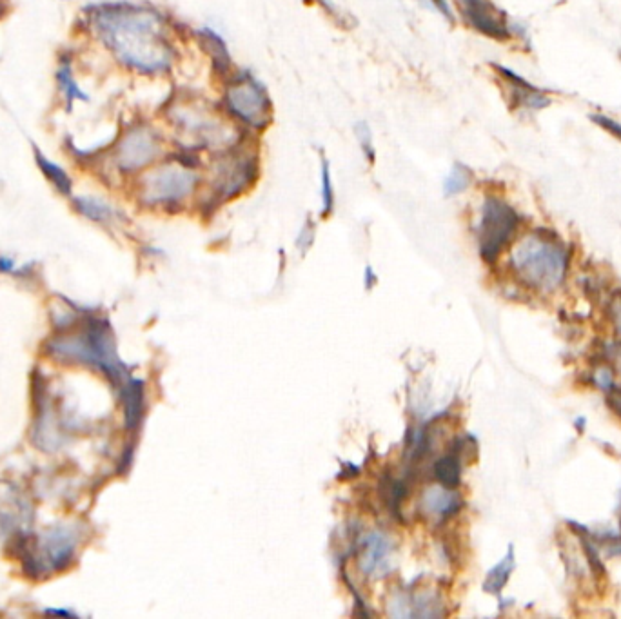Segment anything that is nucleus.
Wrapping results in <instances>:
<instances>
[{
	"mask_svg": "<svg viewBox=\"0 0 621 619\" xmlns=\"http://www.w3.org/2000/svg\"><path fill=\"white\" fill-rule=\"evenodd\" d=\"M46 354L60 364L84 365L99 371L117 391L131 378L117 353L111 325L99 315L84 313L73 327L57 331L46 342Z\"/></svg>",
	"mask_w": 621,
	"mask_h": 619,
	"instance_id": "obj_6",
	"label": "nucleus"
},
{
	"mask_svg": "<svg viewBox=\"0 0 621 619\" xmlns=\"http://www.w3.org/2000/svg\"><path fill=\"white\" fill-rule=\"evenodd\" d=\"M80 37L140 80H171L188 50L189 24L149 0H99L77 15Z\"/></svg>",
	"mask_w": 621,
	"mask_h": 619,
	"instance_id": "obj_1",
	"label": "nucleus"
},
{
	"mask_svg": "<svg viewBox=\"0 0 621 619\" xmlns=\"http://www.w3.org/2000/svg\"><path fill=\"white\" fill-rule=\"evenodd\" d=\"M62 2H69V0H62Z\"/></svg>",
	"mask_w": 621,
	"mask_h": 619,
	"instance_id": "obj_34",
	"label": "nucleus"
},
{
	"mask_svg": "<svg viewBox=\"0 0 621 619\" xmlns=\"http://www.w3.org/2000/svg\"><path fill=\"white\" fill-rule=\"evenodd\" d=\"M458 22L496 42L514 39V24L493 0H451Z\"/></svg>",
	"mask_w": 621,
	"mask_h": 619,
	"instance_id": "obj_12",
	"label": "nucleus"
},
{
	"mask_svg": "<svg viewBox=\"0 0 621 619\" xmlns=\"http://www.w3.org/2000/svg\"><path fill=\"white\" fill-rule=\"evenodd\" d=\"M215 100L224 117L246 135L264 138L275 124V99L266 82L251 68L238 66L217 84Z\"/></svg>",
	"mask_w": 621,
	"mask_h": 619,
	"instance_id": "obj_7",
	"label": "nucleus"
},
{
	"mask_svg": "<svg viewBox=\"0 0 621 619\" xmlns=\"http://www.w3.org/2000/svg\"><path fill=\"white\" fill-rule=\"evenodd\" d=\"M264 173V138L242 135L226 149L206 158L204 189L195 211L211 218L222 207L249 195Z\"/></svg>",
	"mask_w": 621,
	"mask_h": 619,
	"instance_id": "obj_5",
	"label": "nucleus"
},
{
	"mask_svg": "<svg viewBox=\"0 0 621 619\" xmlns=\"http://www.w3.org/2000/svg\"><path fill=\"white\" fill-rule=\"evenodd\" d=\"M120 402L124 409V423L129 433H137L146 411V389L142 380L129 378L119 389Z\"/></svg>",
	"mask_w": 621,
	"mask_h": 619,
	"instance_id": "obj_20",
	"label": "nucleus"
},
{
	"mask_svg": "<svg viewBox=\"0 0 621 619\" xmlns=\"http://www.w3.org/2000/svg\"><path fill=\"white\" fill-rule=\"evenodd\" d=\"M307 4L315 6L326 15L327 19L333 20L338 28L351 30L355 26V20L336 0H306Z\"/></svg>",
	"mask_w": 621,
	"mask_h": 619,
	"instance_id": "obj_25",
	"label": "nucleus"
},
{
	"mask_svg": "<svg viewBox=\"0 0 621 619\" xmlns=\"http://www.w3.org/2000/svg\"><path fill=\"white\" fill-rule=\"evenodd\" d=\"M591 120L596 122L600 128L605 129L607 133H611L612 137L621 140V122L611 117H605V115H591Z\"/></svg>",
	"mask_w": 621,
	"mask_h": 619,
	"instance_id": "obj_28",
	"label": "nucleus"
},
{
	"mask_svg": "<svg viewBox=\"0 0 621 619\" xmlns=\"http://www.w3.org/2000/svg\"><path fill=\"white\" fill-rule=\"evenodd\" d=\"M618 331H620V335H621V311H620V315H618ZM620 356H621V344H620Z\"/></svg>",
	"mask_w": 621,
	"mask_h": 619,
	"instance_id": "obj_33",
	"label": "nucleus"
},
{
	"mask_svg": "<svg viewBox=\"0 0 621 619\" xmlns=\"http://www.w3.org/2000/svg\"><path fill=\"white\" fill-rule=\"evenodd\" d=\"M10 11V0H0V19Z\"/></svg>",
	"mask_w": 621,
	"mask_h": 619,
	"instance_id": "obj_32",
	"label": "nucleus"
},
{
	"mask_svg": "<svg viewBox=\"0 0 621 619\" xmlns=\"http://www.w3.org/2000/svg\"><path fill=\"white\" fill-rule=\"evenodd\" d=\"M46 614H53V616H77L75 612H69V610H46Z\"/></svg>",
	"mask_w": 621,
	"mask_h": 619,
	"instance_id": "obj_31",
	"label": "nucleus"
},
{
	"mask_svg": "<svg viewBox=\"0 0 621 619\" xmlns=\"http://www.w3.org/2000/svg\"><path fill=\"white\" fill-rule=\"evenodd\" d=\"M318 193H320V217L329 218L336 209V186L331 160L324 151L318 155Z\"/></svg>",
	"mask_w": 621,
	"mask_h": 619,
	"instance_id": "obj_21",
	"label": "nucleus"
},
{
	"mask_svg": "<svg viewBox=\"0 0 621 619\" xmlns=\"http://www.w3.org/2000/svg\"><path fill=\"white\" fill-rule=\"evenodd\" d=\"M464 507V498L458 489H449L440 483L427 487L420 496V511L427 520L436 525H444L445 521L453 520Z\"/></svg>",
	"mask_w": 621,
	"mask_h": 619,
	"instance_id": "obj_17",
	"label": "nucleus"
},
{
	"mask_svg": "<svg viewBox=\"0 0 621 619\" xmlns=\"http://www.w3.org/2000/svg\"><path fill=\"white\" fill-rule=\"evenodd\" d=\"M75 57L73 53H60L53 80H55V91L59 95L60 106L66 113H73L79 104H88L91 95L80 84L75 68Z\"/></svg>",
	"mask_w": 621,
	"mask_h": 619,
	"instance_id": "obj_16",
	"label": "nucleus"
},
{
	"mask_svg": "<svg viewBox=\"0 0 621 619\" xmlns=\"http://www.w3.org/2000/svg\"><path fill=\"white\" fill-rule=\"evenodd\" d=\"M571 264V251L560 236L549 229H534L523 236L511 251L509 266L527 287L554 291L563 284Z\"/></svg>",
	"mask_w": 621,
	"mask_h": 619,
	"instance_id": "obj_8",
	"label": "nucleus"
},
{
	"mask_svg": "<svg viewBox=\"0 0 621 619\" xmlns=\"http://www.w3.org/2000/svg\"><path fill=\"white\" fill-rule=\"evenodd\" d=\"M186 42H188V48H193L198 57L206 62L207 73L213 82V88L222 80H226L238 68L235 55L229 48V42L215 26L211 24L189 26Z\"/></svg>",
	"mask_w": 621,
	"mask_h": 619,
	"instance_id": "obj_11",
	"label": "nucleus"
},
{
	"mask_svg": "<svg viewBox=\"0 0 621 619\" xmlns=\"http://www.w3.org/2000/svg\"><path fill=\"white\" fill-rule=\"evenodd\" d=\"M206 157L173 149L126 186L131 202L148 213L180 215L195 211L204 189Z\"/></svg>",
	"mask_w": 621,
	"mask_h": 619,
	"instance_id": "obj_4",
	"label": "nucleus"
},
{
	"mask_svg": "<svg viewBox=\"0 0 621 619\" xmlns=\"http://www.w3.org/2000/svg\"><path fill=\"white\" fill-rule=\"evenodd\" d=\"M315 238L316 222L313 218H307L306 222H304V226L300 227V231H298V235H296V247H298L302 253H306L307 249L313 246Z\"/></svg>",
	"mask_w": 621,
	"mask_h": 619,
	"instance_id": "obj_27",
	"label": "nucleus"
},
{
	"mask_svg": "<svg viewBox=\"0 0 621 619\" xmlns=\"http://www.w3.org/2000/svg\"><path fill=\"white\" fill-rule=\"evenodd\" d=\"M171 151V140L157 115L137 113L120 124L104 146L93 149L86 169L108 186L126 189L133 178Z\"/></svg>",
	"mask_w": 621,
	"mask_h": 619,
	"instance_id": "obj_3",
	"label": "nucleus"
},
{
	"mask_svg": "<svg viewBox=\"0 0 621 619\" xmlns=\"http://www.w3.org/2000/svg\"><path fill=\"white\" fill-rule=\"evenodd\" d=\"M15 271V262L8 256H0V273H13Z\"/></svg>",
	"mask_w": 621,
	"mask_h": 619,
	"instance_id": "obj_30",
	"label": "nucleus"
},
{
	"mask_svg": "<svg viewBox=\"0 0 621 619\" xmlns=\"http://www.w3.org/2000/svg\"><path fill=\"white\" fill-rule=\"evenodd\" d=\"M514 567H516V558H514V549L513 545H511L507 554L503 556V560L498 561L493 569L487 572L485 581H483V590H485L487 594L500 596L502 590L505 589V585L511 580Z\"/></svg>",
	"mask_w": 621,
	"mask_h": 619,
	"instance_id": "obj_23",
	"label": "nucleus"
},
{
	"mask_svg": "<svg viewBox=\"0 0 621 619\" xmlns=\"http://www.w3.org/2000/svg\"><path fill=\"white\" fill-rule=\"evenodd\" d=\"M411 2H414L418 8L440 17V19L445 20L451 26L458 24L451 0H411Z\"/></svg>",
	"mask_w": 621,
	"mask_h": 619,
	"instance_id": "obj_26",
	"label": "nucleus"
},
{
	"mask_svg": "<svg viewBox=\"0 0 621 619\" xmlns=\"http://www.w3.org/2000/svg\"><path fill=\"white\" fill-rule=\"evenodd\" d=\"M33 160L39 169L40 175L53 187V191L60 197L71 198L75 195V180L71 177L68 169L64 168L60 162L53 160L50 155H46L39 146L33 144Z\"/></svg>",
	"mask_w": 621,
	"mask_h": 619,
	"instance_id": "obj_19",
	"label": "nucleus"
},
{
	"mask_svg": "<svg viewBox=\"0 0 621 619\" xmlns=\"http://www.w3.org/2000/svg\"><path fill=\"white\" fill-rule=\"evenodd\" d=\"M353 137H355L356 146L365 164L375 166L378 148H376V138L371 122H367L365 118H358L353 124Z\"/></svg>",
	"mask_w": 621,
	"mask_h": 619,
	"instance_id": "obj_24",
	"label": "nucleus"
},
{
	"mask_svg": "<svg viewBox=\"0 0 621 619\" xmlns=\"http://www.w3.org/2000/svg\"><path fill=\"white\" fill-rule=\"evenodd\" d=\"M471 445L473 443H471L469 436L454 440L451 449L434 462L433 476L436 483L449 487V489H458L460 487L465 456H467V451H469Z\"/></svg>",
	"mask_w": 621,
	"mask_h": 619,
	"instance_id": "obj_18",
	"label": "nucleus"
},
{
	"mask_svg": "<svg viewBox=\"0 0 621 619\" xmlns=\"http://www.w3.org/2000/svg\"><path fill=\"white\" fill-rule=\"evenodd\" d=\"M395 541L382 531H371L358 541V570L369 580H382L393 570Z\"/></svg>",
	"mask_w": 621,
	"mask_h": 619,
	"instance_id": "obj_14",
	"label": "nucleus"
},
{
	"mask_svg": "<svg viewBox=\"0 0 621 619\" xmlns=\"http://www.w3.org/2000/svg\"><path fill=\"white\" fill-rule=\"evenodd\" d=\"M80 543L82 529L77 523H59L35 536H20L15 552L28 578L44 580L71 567L77 560Z\"/></svg>",
	"mask_w": 621,
	"mask_h": 619,
	"instance_id": "obj_9",
	"label": "nucleus"
},
{
	"mask_svg": "<svg viewBox=\"0 0 621 619\" xmlns=\"http://www.w3.org/2000/svg\"><path fill=\"white\" fill-rule=\"evenodd\" d=\"M491 69L498 84L502 86L509 108L514 111H540L551 106L552 100L543 91L534 88L529 80L523 79L513 69L496 62H491Z\"/></svg>",
	"mask_w": 621,
	"mask_h": 619,
	"instance_id": "obj_13",
	"label": "nucleus"
},
{
	"mask_svg": "<svg viewBox=\"0 0 621 619\" xmlns=\"http://www.w3.org/2000/svg\"><path fill=\"white\" fill-rule=\"evenodd\" d=\"M522 227V215L502 195L485 193L476 222V242L483 262L494 264Z\"/></svg>",
	"mask_w": 621,
	"mask_h": 619,
	"instance_id": "obj_10",
	"label": "nucleus"
},
{
	"mask_svg": "<svg viewBox=\"0 0 621 619\" xmlns=\"http://www.w3.org/2000/svg\"><path fill=\"white\" fill-rule=\"evenodd\" d=\"M69 206L79 217L106 229L124 226L128 220L117 204L97 193H75L69 198Z\"/></svg>",
	"mask_w": 621,
	"mask_h": 619,
	"instance_id": "obj_15",
	"label": "nucleus"
},
{
	"mask_svg": "<svg viewBox=\"0 0 621 619\" xmlns=\"http://www.w3.org/2000/svg\"><path fill=\"white\" fill-rule=\"evenodd\" d=\"M605 400H607V407L611 409L612 413L616 414L618 418H621V387L620 385H612L609 391H605Z\"/></svg>",
	"mask_w": 621,
	"mask_h": 619,
	"instance_id": "obj_29",
	"label": "nucleus"
},
{
	"mask_svg": "<svg viewBox=\"0 0 621 619\" xmlns=\"http://www.w3.org/2000/svg\"><path fill=\"white\" fill-rule=\"evenodd\" d=\"M474 171L462 160H454L442 180V193L445 198H458L474 186Z\"/></svg>",
	"mask_w": 621,
	"mask_h": 619,
	"instance_id": "obj_22",
	"label": "nucleus"
},
{
	"mask_svg": "<svg viewBox=\"0 0 621 619\" xmlns=\"http://www.w3.org/2000/svg\"><path fill=\"white\" fill-rule=\"evenodd\" d=\"M168 131L171 148L211 157L237 142L238 131L220 111L215 95L200 89L173 86L155 111Z\"/></svg>",
	"mask_w": 621,
	"mask_h": 619,
	"instance_id": "obj_2",
	"label": "nucleus"
}]
</instances>
